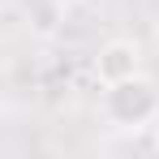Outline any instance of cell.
Returning <instances> with one entry per match:
<instances>
[{
    "label": "cell",
    "mask_w": 159,
    "mask_h": 159,
    "mask_svg": "<svg viewBox=\"0 0 159 159\" xmlns=\"http://www.w3.org/2000/svg\"><path fill=\"white\" fill-rule=\"evenodd\" d=\"M103 116L120 129H146L159 116V86L146 73L107 82L103 86Z\"/></svg>",
    "instance_id": "cell-1"
},
{
    "label": "cell",
    "mask_w": 159,
    "mask_h": 159,
    "mask_svg": "<svg viewBox=\"0 0 159 159\" xmlns=\"http://www.w3.org/2000/svg\"><path fill=\"white\" fill-rule=\"evenodd\" d=\"M95 73H99L103 86L142 73V48L133 39H107L103 48H99V56H95Z\"/></svg>",
    "instance_id": "cell-2"
},
{
    "label": "cell",
    "mask_w": 159,
    "mask_h": 159,
    "mask_svg": "<svg viewBox=\"0 0 159 159\" xmlns=\"http://www.w3.org/2000/svg\"><path fill=\"white\" fill-rule=\"evenodd\" d=\"M155 151H159V138H155Z\"/></svg>",
    "instance_id": "cell-3"
}]
</instances>
